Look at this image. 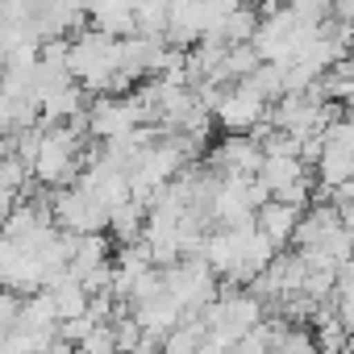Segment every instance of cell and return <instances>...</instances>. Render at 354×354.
<instances>
[{
  "mask_svg": "<svg viewBox=\"0 0 354 354\" xmlns=\"http://www.w3.org/2000/svg\"><path fill=\"white\" fill-rule=\"evenodd\" d=\"M230 354H234V350H230Z\"/></svg>",
  "mask_w": 354,
  "mask_h": 354,
  "instance_id": "5bb4252c",
  "label": "cell"
},
{
  "mask_svg": "<svg viewBox=\"0 0 354 354\" xmlns=\"http://www.w3.org/2000/svg\"><path fill=\"white\" fill-rule=\"evenodd\" d=\"M304 175H313V167H304L296 154H263V167H259V180L267 184V192L275 196L279 188L304 180Z\"/></svg>",
  "mask_w": 354,
  "mask_h": 354,
  "instance_id": "9c48e42d",
  "label": "cell"
},
{
  "mask_svg": "<svg viewBox=\"0 0 354 354\" xmlns=\"http://www.w3.org/2000/svg\"><path fill=\"white\" fill-rule=\"evenodd\" d=\"M17 313H21V296L9 292V288H0V337L17 325Z\"/></svg>",
  "mask_w": 354,
  "mask_h": 354,
  "instance_id": "4fadbf2b",
  "label": "cell"
},
{
  "mask_svg": "<svg viewBox=\"0 0 354 354\" xmlns=\"http://www.w3.org/2000/svg\"><path fill=\"white\" fill-rule=\"evenodd\" d=\"M259 167H263V146L254 133H230L209 154V171L217 175H259Z\"/></svg>",
  "mask_w": 354,
  "mask_h": 354,
  "instance_id": "5b68a950",
  "label": "cell"
},
{
  "mask_svg": "<svg viewBox=\"0 0 354 354\" xmlns=\"http://www.w3.org/2000/svg\"><path fill=\"white\" fill-rule=\"evenodd\" d=\"M138 125H150V121H146V113H142V104H138L133 92H125V96H100V100H92V109L84 113V129H88L96 142L125 138V133H133Z\"/></svg>",
  "mask_w": 354,
  "mask_h": 354,
  "instance_id": "7a4b0ae2",
  "label": "cell"
},
{
  "mask_svg": "<svg viewBox=\"0 0 354 354\" xmlns=\"http://www.w3.org/2000/svg\"><path fill=\"white\" fill-rule=\"evenodd\" d=\"M313 342H317V354H346L350 350V342H354V333L342 325V317L333 313V300H325V304H317V313H313Z\"/></svg>",
  "mask_w": 354,
  "mask_h": 354,
  "instance_id": "52a82bcc",
  "label": "cell"
},
{
  "mask_svg": "<svg viewBox=\"0 0 354 354\" xmlns=\"http://www.w3.org/2000/svg\"><path fill=\"white\" fill-rule=\"evenodd\" d=\"M50 213H55V225L67 230V234H104V230H109L104 205L92 201L80 184L55 188V192H50Z\"/></svg>",
  "mask_w": 354,
  "mask_h": 354,
  "instance_id": "3957f363",
  "label": "cell"
},
{
  "mask_svg": "<svg viewBox=\"0 0 354 354\" xmlns=\"http://www.w3.org/2000/svg\"><path fill=\"white\" fill-rule=\"evenodd\" d=\"M267 100L250 88V84H230L225 92H221V100L213 104V121L225 129V133H250V129H259V125H267Z\"/></svg>",
  "mask_w": 354,
  "mask_h": 354,
  "instance_id": "277c9868",
  "label": "cell"
},
{
  "mask_svg": "<svg viewBox=\"0 0 354 354\" xmlns=\"http://www.w3.org/2000/svg\"><path fill=\"white\" fill-rule=\"evenodd\" d=\"M254 30H259V13L242 5V9H230V13L221 17V26H217L209 38H221V42L238 46V42H250V38H254Z\"/></svg>",
  "mask_w": 354,
  "mask_h": 354,
  "instance_id": "7c38bea8",
  "label": "cell"
},
{
  "mask_svg": "<svg viewBox=\"0 0 354 354\" xmlns=\"http://www.w3.org/2000/svg\"><path fill=\"white\" fill-rule=\"evenodd\" d=\"M313 175H317V188H321V192H337L342 184L354 180V150H350L346 142L325 138V150H321V158L313 162Z\"/></svg>",
  "mask_w": 354,
  "mask_h": 354,
  "instance_id": "8992f818",
  "label": "cell"
},
{
  "mask_svg": "<svg viewBox=\"0 0 354 354\" xmlns=\"http://www.w3.org/2000/svg\"><path fill=\"white\" fill-rule=\"evenodd\" d=\"M296 221H300V209H292V205H283V201H267V205H259V209H254V225H259V230L279 246V250H288V246H292Z\"/></svg>",
  "mask_w": 354,
  "mask_h": 354,
  "instance_id": "ba28073f",
  "label": "cell"
},
{
  "mask_svg": "<svg viewBox=\"0 0 354 354\" xmlns=\"http://www.w3.org/2000/svg\"><path fill=\"white\" fill-rule=\"evenodd\" d=\"M162 279H167V292L180 300L184 317H201L221 296V279L201 254L196 259H180L175 267H162Z\"/></svg>",
  "mask_w": 354,
  "mask_h": 354,
  "instance_id": "6da1fadb",
  "label": "cell"
},
{
  "mask_svg": "<svg viewBox=\"0 0 354 354\" xmlns=\"http://www.w3.org/2000/svg\"><path fill=\"white\" fill-rule=\"evenodd\" d=\"M205 333H209L205 317H184L180 325H175V329L158 342V346H162V354H196L201 342H205Z\"/></svg>",
  "mask_w": 354,
  "mask_h": 354,
  "instance_id": "8fae6325",
  "label": "cell"
},
{
  "mask_svg": "<svg viewBox=\"0 0 354 354\" xmlns=\"http://www.w3.org/2000/svg\"><path fill=\"white\" fill-rule=\"evenodd\" d=\"M142 230H146V205L142 201H125V205H117L113 213H109V234L125 246V242H138L142 238Z\"/></svg>",
  "mask_w": 354,
  "mask_h": 354,
  "instance_id": "30bf717a",
  "label": "cell"
}]
</instances>
